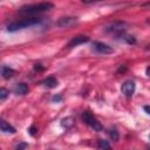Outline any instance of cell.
<instances>
[{
	"mask_svg": "<svg viewBox=\"0 0 150 150\" xmlns=\"http://www.w3.org/2000/svg\"><path fill=\"white\" fill-rule=\"evenodd\" d=\"M0 125H1V131H2L4 134H15V132H16L15 128L12 127L9 123H7L5 120H1Z\"/></svg>",
	"mask_w": 150,
	"mask_h": 150,
	"instance_id": "obj_9",
	"label": "cell"
},
{
	"mask_svg": "<svg viewBox=\"0 0 150 150\" xmlns=\"http://www.w3.org/2000/svg\"><path fill=\"white\" fill-rule=\"evenodd\" d=\"M142 7H150V0L144 2V4H142Z\"/></svg>",
	"mask_w": 150,
	"mask_h": 150,
	"instance_id": "obj_22",
	"label": "cell"
},
{
	"mask_svg": "<svg viewBox=\"0 0 150 150\" xmlns=\"http://www.w3.org/2000/svg\"><path fill=\"white\" fill-rule=\"evenodd\" d=\"M108 135H109V137L112 139V141H118V131L115 129V128H111V129H109L108 130Z\"/></svg>",
	"mask_w": 150,
	"mask_h": 150,
	"instance_id": "obj_12",
	"label": "cell"
},
{
	"mask_svg": "<svg viewBox=\"0 0 150 150\" xmlns=\"http://www.w3.org/2000/svg\"><path fill=\"white\" fill-rule=\"evenodd\" d=\"M41 21H42L41 19L35 18V16L21 19V20H19V21L11 22V23L7 26V30H8V32H16V30H20V29H25V28H28V27L39 25V23H41Z\"/></svg>",
	"mask_w": 150,
	"mask_h": 150,
	"instance_id": "obj_2",
	"label": "cell"
},
{
	"mask_svg": "<svg viewBox=\"0 0 150 150\" xmlns=\"http://www.w3.org/2000/svg\"><path fill=\"white\" fill-rule=\"evenodd\" d=\"M15 74V70L8 66H2L1 67V76L5 79V80H8L11 79L13 75Z\"/></svg>",
	"mask_w": 150,
	"mask_h": 150,
	"instance_id": "obj_10",
	"label": "cell"
},
{
	"mask_svg": "<svg viewBox=\"0 0 150 150\" xmlns=\"http://www.w3.org/2000/svg\"><path fill=\"white\" fill-rule=\"evenodd\" d=\"M45 68L42 67V64H40V63H36V64H34V70H36V71H42Z\"/></svg>",
	"mask_w": 150,
	"mask_h": 150,
	"instance_id": "obj_17",
	"label": "cell"
},
{
	"mask_svg": "<svg viewBox=\"0 0 150 150\" xmlns=\"http://www.w3.org/2000/svg\"><path fill=\"white\" fill-rule=\"evenodd\" d=\"M88 41H89L88 36H86V35H77V36L71 38V40L67 45V48H74V47H77L79 45H82V43L88 42Z\"/></svg>",
	"mask_w": 150,
	"mask_h": 150,
	"instance_id": "obj_6",
	"label": "cell"
},
{
	"mask_svg": "<svg viewBox=\"0 0 150 150\" xmlns=\"http://www.w3.org/2000/svg\"><path fill=\"white\" fill-rule=\"evenodd\" d=\"M52 100H53L54 102H60V101L62 100V97H61L60 95H55V96H53V97H52Z\"/></svg>",
	"mask_w": 150,
	"mask_h": 150,
	"instance_id": "obj_20",
	"label": "cell"
},
{
	"mask_svg": "<svg viewBox=\"0 0 150 150\" xmlns=\"http://www.w3.org/2000/svg\"><path fill=\"white\" fill-rule=\"evenodd\" d=\"M53 7H54V5L52 2H39V4H33V5H26V6L20 7L19 14L26 15V16H32V15H36L39 13L49 11Z\"/></svg>",
	"mask_w": 150,
	"mask_h": 150,
	"instance_id": "obj_1",
	"label": "cell"
},
{
	"mask_svg": "<svg viewBox=\"0 0 150 150\" xmlns=\"http://www.w3.org/2000/svg\"><path fill=\"white\" fill-rule=\"evenodd\" d=\"M143 109H144V111H145L146 114H149V115H150V105H144V108H143Z\"/></svg>",
	"mask_w": 150,
	"mask_h": 150,
	"instance_id": "obj_21",
	"label": "cell"
},
{
	"mask_svg": "<svg viewBox=\"0 0 150 150\" xmlns=\"http://www.w3.org/2000/svg\"><path fill=\"white\" fill-rule=\"evenodd\" d=\"M8 94H9V91H8L7 89L1 88V89H0V101H1V102H4V101L6 100V97L8 96Z\"/></svg>",
	"mask_w": 150,
	"mask_h": 150,
	"instance_id": "obj_14",
	"label": "cell"
},
{
	"mask_svg": "<svg viewBox=\"0 0 150 150\" xmlns=\"http://www.w3.org/2000/svg\"><path fill=\"white\" fill-rule=\"evenodd\" d=\"M135 89H136V84H135V82H134L132 80H127V81H124V82L122 83V87H121L122 94H123L125 97H128V98L132 97V95H134V93H135Z\"/></svg>",
	"mask_w": 150,
	"mask_h": 150,
	"instance_id": "obj_4",
	"label": "cell"
},
{
	"mask_svg": "<svg viewBox=\"0 0 150 150\" xmlns=\"http://www.w3.org/2000/svg\"><path fill=\"white\" fill-rule=\"evenodd\" d=\"M83 4H94V2H100V1H103V0H81Z\"/></svg>",
	"mask_w": 150,
	"mask_h": 150,
	"instance_id": "obj_19",
	"label": "cell"
},
{
	"mask_svg": "<svg viewBox=\"0 0 150 150\" xmlns=\"http://www.w3.org/2000/svg\"><path fill=\"white\" fill-rule=\"evenodd\" d=\"M42 84H43L45 87H47V88H55V87L57 86V81H56L55 77L49 76V77H47V79H45V80L42 81Z\"/></svg>",
	"mask_w": 150,
	"mask_h": 150,
	"instance_id": "obj_11",
	"label": "cell"
},
{
	"mask_svg": "<svg viewBox=\"0 0 150 150\" xmlns=\"http://www.w3.org/2000/svg\"><path fill=\"white\" fill-rule=\"evenodd\" d=\"M93 48L100 54H111V53H114V48L112 47H110L107 43L100 42V41H94L93 42Z\"/></svg>",
	"mask_w": 150,
	"mask_h": 150,
	"instance_id": "obj_5",
	"label": "cell"
},
{
	"mask_svg": "<svg viewBox=\"0 0 150 150\" xmlns=\"http://www.w3.org/2000/svg\"><path fill=\"white\" fill-rule=\"evenodd\" d=\"M97 148L98 149H110V144L104 139H98L97 141Z\"/></svg>",
	"mask_w": 150,
	"mask_h": 150,
	"instance_id": "obj_13",
	"label": "cell"
},
{
	"mask_svg": "<svg viewBox=\"0 0 150 150\" xmlns=\"http://www.w3.org/2000/svg\"><path fill=\"white\" fill-rule=\"evenodd\" d=\"M81 117H82L83 122H84L87 125H89L91 129H94V131L100 132V131L103 130L102 124H101V123L98 122V120H97L94 115H91L89 111H83L82 115H81Z\"/></svg>",
	"mask_w": 150,
	"mask_h": 150,
	"instance_id": "obj_3",
	"label": "cell"
},
{
	"mask_svg": "<svg viewBox=\"0 0 150 150\" xmlns=\"http://www.w3.org/2000/svg\"><path fill=\"white\" fill-rule=\"evenodd\" d=\"M36 131H38V128H36L35 125H32V127L28 129V132H29L32 136H34V135L36 134Z\"/></svg>",
	"mask_w": 150,
	"mask_h": 150,
	"instance_id": "obj_16",
	"label": "cell"
},
{
	"mask_svg": "<svg viewBox=\"0 0 150 150\" xmlns=\"http://www.w3.org/2000/svg\"><path fill=\"white\" fill-rule=\"evenodd\" d=\"M28 90H29L28 86L26 83H23V82H19L14 87V93L18 94V95H26L28 93Z\"/></svg>",
	"mask_w": 150,
	"mask_h": 150,
	"instance_id": "obj_8",
	"label": "cell"
},
{
	"mask_svg": "<svg viewBox=\"0 0 150 150\" xmlns=\"http://www.w3.org/2000/svg\"><path fill=\"white\" fill-rule=\"evenodd\" d=\"M145 74L150 77V66H148V67H146V69H145Z\"/></svg>",
	"mask_w": 150,
	"mask_h": 150,
	"instance_id": "obj_23",
	"label": "cell"
},
{
	"mask_svg": "<svg viewBox=\"0 0 150 150\" xmlns=\"http://www.w3.org/2000/svg\"><path fill=\"white\" fill-rule=\"evenodd\" d=\"M28 146V144L27 143H20V144H18V145H15V149H25V148H27Z\"/></svg>",
	"mask_w": 150,
	"mask_h": 150,
	"instance_id": "obj_18",
	"label": "cell"
},
{
	"mask_svg": "<svg viewBox=\"0 0 150 150\" xmlns=\"http://www.w3.org/2000/svg\"><path fill=\"white\" fill-rule=\"evenodd\" d=\"M76 21H77V19L75 16H63V18H61L56 21V26H59V27H69V26L74 25Z\"/></svg>",
	"mask_w": 150,
	"mask_h": 150,
	"instance_id": "obj_7",
	"label": "cell"
},
{
	"mask_svg": "<svg viewBox=\"0 0 150 150\" xmlns=\"http://www.w3.org/2000/svg\"><path fill=\"white\" fill-rule=\"evenodd\" d=\"M64 121L67 122V123H64V122H62L61 124H62V127L63 128H69V127H71L73 125V118H70V117H68V118H64Z\"/></svg>",
	"mask_w": 150,
	"mask_h": 150,
	"instance_id": "obj_15",
	"label": "cell"
}]
</instances>
